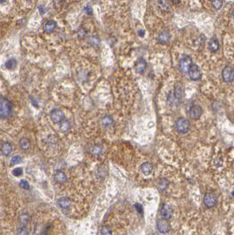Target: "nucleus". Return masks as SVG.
<instances>
[{"mask_svg": "<svg viewBox=\"0 0 234 235\" xmlns=\"http://www.w3.org/2000/svg\"><path fill=\"white\" fill-rule=\"evenodd\" d=\"M175 97L177 99H180L184 96V89L183 86L181 84H178L175 88V91H174Z\"/></svg>", "mask_w": 234, "mask_h": 235, "instance_id": "obj_18", "label": "nucleus"}, {"mask_svg": "<svg viewBox=\"0 0 234 235\" xmlns=\"http://www.w3.org/2000/svg\"><path fill=\"white\" fill-rule=\"evenodd\" d=\"M20 146L23 150H28L30 148V142L28 138H22L20 142Z\"/></svg>", "mask_w": 234, "mask_h": 235, "instance_id": "obj_22", "label": "nucleus"}, {"mask_svg": "<svg viewBox=\"0 0 234 235\" xmlns=\"http://www.w3.org/2000/svg\"><path fill=\"white\" fill-rule=\"evenodd\" d=\"M101 233L103 235L112 234V230H111V228L108 227V226H103V227H102Z\"/></svg>", "mask_w": 234, "mask_h": 235, "instance_id": "obj_31", "label": "nucleus"}, {"mask_svg": "<svg viewBox=\"0 0 234 235\" xmlns=\"http://www.w3.org/2000/svg\"><path fill=\"white\" fill-rule=\"evenodd\" d=\"M59 206L63 210H68L71 207V201L68 197H61L59 200Z\"/></svg>", "mask_w": 234, "mask_h": 235, "instance_id": "obj_16", "label": "nucleus"}, {"mask_svg": "<svg viewBox=\"0 0 234 235\" xmlns=\"http://www.w3.org/2000/svg\"><path fill=\"white\" fill-rule=\"evenodd\" d=\"M22 173H23V170H22V168H20V167L15 168V169H13V171H12V174H13L14 176H16V177L21 176Z\"/></svg>", "mask_w": 234, "mask_h": 235, "instance_id": "obj_33", "label": "nucleus"}, {"mask_svg": "<svg viewBox=\"0 0 234 235\" xmlns=\"http://www.w3.org/2000/svg\"><path fill=\"white\" fill-rule=\"evenodd\" d=\"M86 35H87V31H86L85 29L81 28L79 30L77 31V36H78L80 39H83Z\"/></svg>", "mask_w": 234, "mask_h": 235, "instance_id": "obj_30", "label": "nucleus"}, {"mask_svg": "<svg viewBox=\"0 0 234 235\" xmlns=\"http://www.w3.org/2000/svg\"><path fill=\"white\" fill-rule=\"evenodd\" d=\"M175 128L179 133H186L190 128V122L185 118H179L175 122Z\"/></svg>", "mask_w": 234, "mask_h": 235, "instance_id": "obj_2", "label": "nucleus"}, {"mask_svg": "<svg viewBox=\"0 0 234 235\" xmlns=\"http://www.w3.org/2000/svg\"><path fill=\"white\" fill-rule=\"evenodd\" d=\"M202 112H203V110H202V106H200L198 104H195V105L191 107L190 112H189V115L193 119H198L202 115Z\"/></svg>", "mask_w": 234, "mask_h": 235, "instance_id": "obj_9", "label": "nucleus"}, {"mask_svg": "<svg viewBox=\"0 0 234 235\" xmlns=\"http://www.w3.org/2000/svg\"><path fill=\"white\" fill-rule=\"evenodd\" d=\"M89 43L93 45V46H95V47H97V46H99V44H100V40H99V38L97 37V36H95V35H93L91 36L90 38H89Z\"/></svg>", "mask_w": 234, "mask_h": 235, "instance_id": "obj_27", "label": "nucleus"}, {"mask_svg": "<svg viewBox=\"0 0 234 235\" xmlns=\"http://www.w3.org/2000/svg\"><path fill=\"white\" fill-rule=\"evenodd\" d=\"M158 7L162 12H169L172 7L171 0H158Z\"/></svg>", "mask_w": 234, "mask_h": 235, "instance_id": "obj_11", "label": "nucleus"}, {"mask_svg": "<svg viewBox=\"0 0 234 235\" xmlns=\"http://www.w3.org/2000/svg\"><path fill=\"white\" fill-rule=\"evenodd\" d=\"M21 157L19 156V155H15L12 157L10 161L11 165H15V164H18L21 163Z\"/></svg>", "mask_w": 234, "mask_h": 235, "instance_id": "obj_28", "label": "nucleus"}, {"mask_svg": "<svg viewBox=\"0 0 234 235\" xmlns=\"http://www.w3.org/2000/svg\"><path fill=\"white\" fill-rule=\"evenodd\" d=\"M20 186L22 187V188H24V189H29V184H28V182L27 181V180H21V182H20Z\"/></svg>", "mask_w": 234, "mask_h": 235, "instance_id": "obj_34", "label": "nucleus"}, {"mask_svg": "<svg viewBox=\"0 0 234 235\" xmlns=\"http://www.w3.org/2000/svg\"><path fill=\"white\" fill-rule=\"evenodd\" d=\"M56 27H57V23L55 21H47L43 25V30L48 34H51L56 29Z\"/></svg>", "mask_w": 234, "mask_h": 235, "instance_id": "obj_12", "label": "nucleus"}, {"mask_svg": "<svg viewBox=\"0 0 234 235\" xmlns=\"http://www.w3.org/2000/svg\"><path fill=\"white\" fill-rule=\"evenodd\" d=\"M12 151V147L9 143H4L1 146V152L4 156H9Z\"/></svg>", "mask_w": 234, "mask_h": 235, "instance_id": "obj_17", "label": "nucleus"}, {"mask_svg": "<svg viewBox=\"0 0 234 235\" xmlns=\"http://www.w3.org/2000/svg\"><path fill=\"white\" fill-rule=\"evenodd\" d=\"M18 234H28V231L26 225H21V228H19Z\"/></svg>", "mask_w": 234, "mask_h": 235, "instance_id": "obj_32", "label": "nucleus"}, {"mask_svg": "<svg viewBox=\"0 0 234 235\" xmlns=\"http://www.w3.org/2000/svg\"><path fill=\"white\" fill-rule=\"evenodd\" d=\"M157 229L161 233H166L168 232H170L171 230V225L170 223L167 221V219H159L157 221Z\"/></svg>", "mask_w": 234, "mask_h": 235, "instance_id": "obj_7", "label": "nucleus"}, {"mask_svg": "<svg viewBox=\"0 0 234 235\" xmlns=\"http://www.w3.org/2000/svg\"><path fill=\"white\" fill-rule=\"evenodd\" d=\"M27 1H28V2H29V3H32V2H33L34 0H27Z\"/></svg>", "mask_w": 234, "mask_h": 235, "instance_id": "obj_40", "label": "nucleus"}, {"mask_svg": "<svg viewBox=\"0 0 234 235\" xmlns=\"http://www.w3.org/2000/svg\"><path fill=\"white\" fill-rule=\"evenodd\" d=\"M170 39H171V35H170V33L167 32V31H163L162 33H160L159 35H158V37H157V41H158V42H160V43H162V44L169 42Z\"/></svg>", "mask_w": 234, "mask_h": 235, "instance_id": "obj_15", "label": "nucleus"}, {"mask_svg": "<svg viewBox=\"0 0 234 235\" xmlns=\"http://www.w3.org/2000/svg\"><path fill=\"white\" fill-rule=\"evenodd\" d=\"M204 204L208 208H213L217 203V198L213 194H206L203 199Z\"/></svg>", "mask_w": 234, "mask_h": 235, "instance_id": "obj_8", "label": "nucleus"}, {"mask_svg": "<svg viewBox=\"0 0 234 235\" xmlns=\"http://www.w3.org/2000/svg\"><path fill=\"white\" fill-rule=\"evenodd\" d=\"M232 15H233V17H234V8L232 9Z\"/></svg>", "mask_w": 234, "mask_h": 235, "instance_id": "obj_41", "label": "nucleus"}, {"mask_svg": "<svg viewBox=\"0 0 234 235\" xmlns=\"http://www.w3.org/2000/svg\"><path fill=\"white\" fill-rule=\"evenodd\" d=\"M192 65H193V61L189 56H184L179 60V68L184 73L188 72Z\"/></svg>", "mask_w": 234, "mask_h": 235, "instance_id": "obj_3", "label": "nucleus"}, {"mask_svg": "<svg viewBox=\"0 0 234 235\" xmlns=\"http://www.w3.org/2000/svg\"><path fill=\"white\" fill-rule=\"evenodd\" d=\"M139 35H140L141 36H143V35H144V31L143 30L139 31Z\"/></svg>", "mask_w": 234, "mask_h": 235, "instance_id": "obj_38", "label": "nucleus"}, {"mask_svg": "<svg viewBox=\"0 0 234 235\" xmlns=\"http://www.w3.org/2000/svg\"><path fill=\"white\" fill-rule=\"evenodd\" d=\"M50 117H51V119L52 120V122L55 123V124H58V123H61L64 120L65 114H64V112H62L61 110L55 109V110L51 111Z\"/></svg>", "mask_w": 234, "mask_h": 235, "instance_id": "obj_4", "label": "nucleus"}, {"mask_svg": "<svg viewBox=\"0 0 234 235\" xmlns=\"http://www.w3.org/2000/svg\"><path fill=\"white\" fill-rule=\"evenodd\" d=\"M90 151H91V153L93 154V155L99 156V155H101V154H102V149L100 145H94V146L91 148Z\"/></svg>", "mask_w": 234, "mask_h": 235, "instance_id": "obj_24", "label": "nucleus"}, {"mask_svg": "<svg viewBox=\"0 0 234 235\" xmlns=\"http://www.w3.org/2000/svg\"><path fill=\"white\" fill-rule=\"evenodd\" d=\"M222 76L225 82H232L234 80V70L230 66H225L222 72Z\"/></svg>", "mask_w": 234, "mask_h": 235, "instance_id": "obj_6", "label": "nucleus"}, {"mask_svg": "<svg viewBox=\"0 0 234 235\" xmlns=\"http://www.w3.org/2000/svg\"><path fill=\"white\" fill-rule=\"evenodd\" d=\"M147 67V62L143 59H139L135 63V71L139 73H142Z\"/></svg>", "mask_w": 234, "mask_h": 235, "instance_id": "obj_13", "label": "nucleus"}, {"mask_svg": "<svg viewBox=\"0 0 234 235\" xmlns=\"http://www.w3.org/2000/svg\"><path fill=\"white\" fill-rule=\"evenodd\" d=\"M134 207H135L136 210H137L140 214L141 215L143 214V208H142V206L140 204V203H135V204H134Z\"/></svg>", "mask_w": 234, "mask_h": 235, "instance_id": "obj_36", "label": "nucleus"}, {"mask_svg": "<svg viewBox=\"0 0 234 235\" xmlns=\"http://www.w3.org/2000/svg\"><path fill=\"white\" fill-rule=\"evenodd\" d=\"M31 220V217L27 213L21 214L20 217V222H21V225H27Z\"/></svg>", "mask_w": 234, "mask_h": 235, "instance_id": "obj_21", "label": "nucleus"}, {"mask_svg": "<svg viewBox=\"0 0 234 235\" xmlns=\"http://www.w3.org/2000/svg\"><path fill=\"white\" fill-rule=\"evenodd\" d=\"M71 127V124L68 120H63L60 124V129L63 132H66L70 129Z\"/></svg>", "mask_w": 234, "mask_h": 235, "instance_id": "obj_26", "label": "nucleus"}, {"mask_svg": "<svg viewBox=\"0 0 234 235\" xmlns=\"http://www.w3.org/2000/svg\"><path fill=\"white\" fill-rule=\"evenodd\" d=\"M168 184H169V183H168V181H167L166 180H162L161 182H160V184H159L160 189H165V188L167 187Z\"/></svg>", "mask_w": 234, "mask_h": 235, "instance_id": "obj_35", "label": "nucleus"}, {"mask_svg": "<svg viewBox=\"0 0 234 235\" xmlns=\"http://www.w3.org/2000/svg\"><path fill=\"white\" fill-rule=\"evenodd\" d=\"M6 0H0V3H5Z\"/></svg>", "mask_w": 234, "mask_h": 235, "instance_id": "obj_39", "label": "nucleus"}, {"mask_svg": "<svg viewBox=\"0 0 234 235\" xmlns=\"http://www.w3.org/2000/svg\"><path fill=\"white\" fill-rule=\"evenodd\" d=\"M54 179L58 183H64L67 180V176L63 171H57L54 174Z\"/></svg>", "mask_w": 234, "mask_h": 235, "instance_id": "obj_14", "label": "nucleus"}, {"mask_svg": "<svg viewBox=\"0 0 234 235\" xmlns=\"http://www.w3.org/2000/svg\"><path fill=\"white\" fill-rule=\"evenodd\" d=\"M160 213H161V216L162 217L164 218V219H170L172 217V207L170 205L168 204H163L160 210Z\"/></svg>", "mask_w": 234, "mask_h": 235, "instance_id": "obj_10", "label": "nucleus"}, {"mask_svg": "<svg viewBox=\"0 0 234 235\" xmlns=\"http://www.w3.org/2000/svg\"><path fill=\"white\" fill-rule=\"evenodd\" d=\"M12 111V106L11 102L4 97L0 98V118L5 119L9 117Z\"/></svg>", "mask_w": 234, "mask_h": 235, "instance_id": "obj_1", "label": "nucleus"}, {"mask_svg": "<svg viewBox=\"0 0 234 235\" xmlns=\"http://www.w3.org/2000/svg\"><path fill=\"white\" fill-rule=\"evenodd\" d=\"M101 123H102V125L103 126L108 127V126H112V124H113V119L110 116H105V117H103L101 119Z\"/></svg>", "mask_w": 234, "mask_h": 235, "instance_id": "obj_23", "label": "nucleus"}, {"mask_svg": "<svg viewBox=\"0 0 234 235\" xmlns=\"http://www.w3.org/2000/svg\"><path fill=\"white\" fill-rule=\"evenodd\" d=\"M209 48L211 51H216L218 49H219V42L217 41L216 38H212L210 41H209Z\"/></svg>", "mask_w": 234, "mask_h": 235, "instance_id": "obj_20", "label": "nucleus"}, {"mask_svg": "<svg viewBox=\"0 0 234 235\" xmlns=\"http://www.w3.org/2000/svg\"><path fill=\"white\" fill-rule=\"evenodd\" d=\"M153 171V166L152 164L149 162H146L142 165V172L145 175H149V174L152 173Z\"/></svg>", "mask_w": 234, "mask_h": 235, "instance_id": "obj_19", "label": "nucleus"}, {"mask_svg": "<svg viewBox=\"0 0 234 235\" xmlns=\"http://www.w3.org/2000/svg\"><path fill=\"white\" fill-rule=\"evenodd\" d=\"M212 5L216 10L220 9L223 6V0H212Z\"/></svg>", "mask_w": 234, "mask_h": 235, "instance_id": "obj_29", "label": "nucleus"}, {"mask_svg": "<svg viewBox=\"0 0 234 235\" xmlns=\"http://www.w3.org/2000/svg\"><path fill=\"white\" fill-rule=\"evenodd\" d=\"M85 12L89 14V15H91L92 14V8L90 5H87L86 7H85Z\"/></svg>", "mask_w": 234, "mask_h": 235, "instance_id": "obj_37", "label": "nucleus"}, {"mask_svg": "<svg viewBox=\"0 0 234 235\" xmlns=\"http://www.w3.org/2000/svg\"><path fill=\"white\" fill-rule=\"evenodd\" d=\"M16 65H17V61L14 59H8L6 63H5V67L7 68V69H13V68H15L16 67Z\"/></svg>", "mask_w": 234, "mask_h": 235, "instance_id": "obj_25", "label": "nucleus"}, {"mask_svg": "<svg viewBox=\"0 0 234 235\" xmlns=\"http://www.w3.org/2000/svg\"><path fill=\"white\" fill-rule=\"evenodd\" d=\"M188 73H189L190 79L193 80V81H198L202 77V72H201L200 68L198 67L197 65H194V64L191 65V67L188 71Z\"/></svg>", "mask_w": 234, "mask_h": 235, "instance_id": "obj_5", "label": "nucleus"}]
</instances>
